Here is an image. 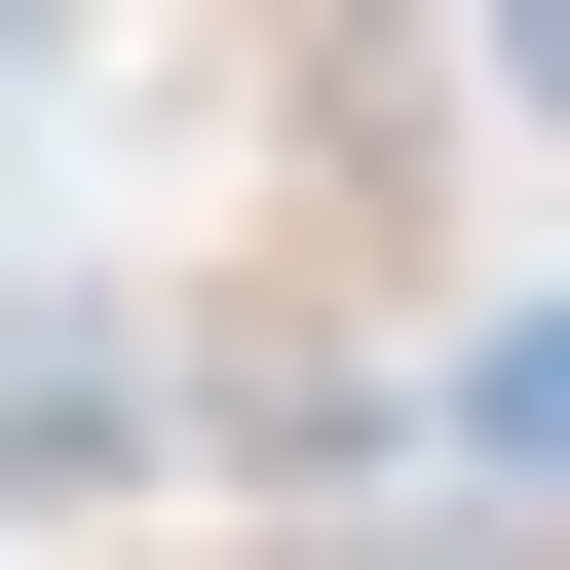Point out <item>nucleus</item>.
<instances>
[{
    "mask_svg": "<svg viewBox=\"0 0 570 570\" xmlns=\"http://www.w3.org/2000/svg\"><path fill=\"white\" fill-rule=\"evenodd\" d=\"M39 494H153V305H0V532Z\"/></svg>",
    "mask_w": 570,
    "mask_h": 570,
    "instance_id": "nucleus-1",
    "label": "nucleus"
},
{
    "mask_svg": "<svg viewBox=\"0 0 570 570\" xmlns=\"http://www.w3.org/2000/svg\"><path fill=\"white\" fill-rule=\"evenodd\" d=\"M494 77H532V115H570V0H494Z\"/></svg>",
    "mask_w": 570,
    "mask_h": 570,
    "instance_id": "nucleus-2",
    "label": "nucleus"
},
{
    "mask_svg": "<svg viewBox=\"0 0 570 570\" xmlns=\"http://www.w3.org/2000/svg\"><path fill=\"white\" fill-rule=\"evenodd\" d=\"M0 39H39V0H0Z\"/></svg>",
    "mask_w": 570,
    "mask_h": 570,
    "instance_id": "nucleus-3",
    "label": "nucleus"
}]
</instances>
